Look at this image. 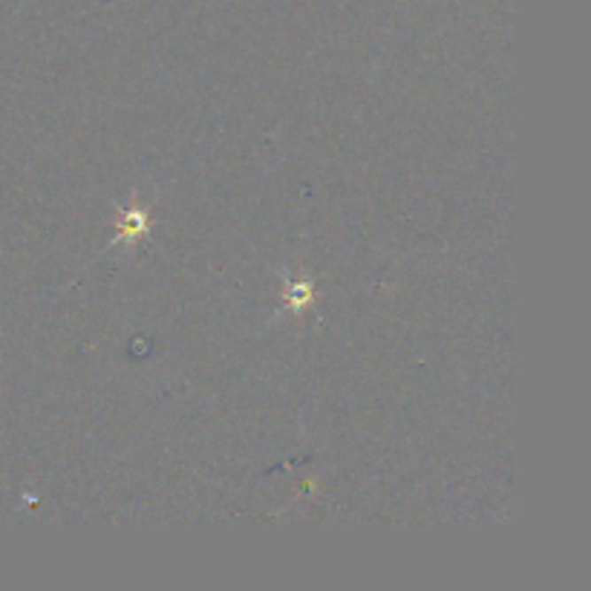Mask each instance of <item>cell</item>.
<instances>
[{"label": "cell", "instance_id": "1", "mask_svg": "<svg viewBox=\"0 0 591 591\" xmlns=\"http://www.w3.org/2000/svg\"><path fill=\"white\" fill-rule=\"evenodd\" d=\"M147 229V214L139 208H130L121 214L119 220V240H136L142 231Z\"/></svg>", "mask_w": 591, "mask_h": 591}, {"label": "cell", "instance_id": "2", "mask_svg": "<svg viewBox=\"0 0 591 591\" xmlns=\"http://www.w3.org/2000/svg\"><path fill=\"white\" fill-rule=\"evenodd\" d=\"M312 294H315V289L309 286V283H294V286H286V298H289V303L294 306V309H300L303 303H309Z\"/></svg>", "mask_w": 591, "mask_h": 591}]
</instances>
